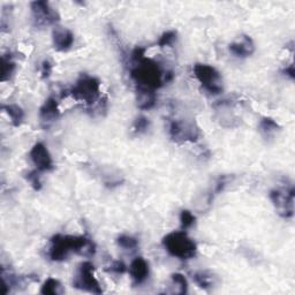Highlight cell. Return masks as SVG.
Listing matches in <instances>:
<instances>
[{"instance_id":"6da1fadb","label":"cell","mask_w":295,"mask_h":295,"mask_svg":"<svg viewBox=\"0 0 295 295\" xmlns=\"http://www.w3.org/2000/svg\"><path fill=\"white\" fill-rule=\"evenodd\" d=\"M95 251V244L87 236L57 234L51 239L49 257L54 262H63L72 253L90 257Z\"/></svg>"},{"instance_id":"7a4b0ae2","label":"cell","mask_w":295,"mask_h":295,"mask_svg":"<svg viewBox=\"0 0 295 295\" xmlns=\"http://www.w3.org/2000/svg\"><path fill=\"white\" fill-rule=\"evenodd\" d=\"M165 74L160 66L149 58H144L135 63L131 70V78L135 81L136 87L148 89H159L165 84Z\"/></svg>"},{"instance_id":"3957f363","label":"cell","mask_w":295,"mask_h":295,"mask_svg":"<svg viewBox=\"0 0 295 295\" xmlns=\"http://www.w3.org/2000/svg\"><path fill=\"white\" fill-rule=\"evenodd\" d=\"M163 246L171 256L182 261L194 259L197 253L196 244L185 231L169 233L164 236Z\"/></svg>"},{"instance_id":"277c9868","label":"cell","mask_w":295,"mask_h":295,"mask_svg":"<svg viewBox=\"0 0 295 295\" xmlns=\"http://www.w3.org/2000/svg\"><path fill=\"white\" fill-rule=\"evenodd\" d=\"M69 94L75 101L91 106L101 97V82L94 76L83 74L76 81Z\"/></svg>"},{"instance_id":"5b68a950","label":"cell","mask_w":295,"mask_h":295,"mask_svg":"<svg viewBox=\"0 0 295 295\" xmlns=\"http://www.w3.org/2000/svg\"><path fill=\"white\" fill-rule=\"evenodd\" d=\"M193 72L195 78L209 94L219 95L223 93L222 75L215 67L207 64H196L194 66Z\"/></svg>"},{"instance_id":"8992f818","label":"cell","mask_w":295,"mask_h":295,"mask_svg":"<svg viewBox=\"0 0 295 295\" xmlns=\"http://www.w3.org/2000/svg\"><path fill=\"white\" fill-rule=\"evenodd\" d=\"M294 188H278L270 192V199L278 215L289 219L294 216Z\"/></svg>"},{"instance_id":"52a82bcc","label":"cell","mask_w":295,"mask_h":295,"mask_svg":"<svg viewBox=\"0 0 295 295\" xmlns=\"http://www.w3.org/2000/svg\"><path fill=\"white\" fill-rule=\"evenodd\" d=\"M74 287L94 294L103 293L101 284L95 277V266L91 262H83L80 265L79 272L74 280Z\"/></svg>"},{"instance_id":"ba28073f","label":"cell","mask_w":295,"mask_h":295,"mask_svg":"<svg viewBox=\"0 0 295 295\" xmlns=\"http://www.w3.org/2000/svg\"><path fill=\"white\" fill-rule=\"evenodd\" d=\"M170 136L177 143L196 142L199 137V130L193 121L172 120L170 123Z\"/></svg>"},{"instance_id":"9c48e42d","label":"cell","mask_w":295,"mask_h":295,"mask_svg":"<svg viewBox=\"0 0 295 295\" xmlns=\"http://www.w3.org/2000/svg\"><path fill=\"white\" fill-rule=\"evenodd\" d=\"M32 23L37 28L54 25L59 21V14L47 2H32L30 4Z\"/></svg>"},{"instance_id":"30bf717a","label":"cell","mask_w":295,"mask_h":295,"mask_svg":"<svg viewBox=\"0 0 295 295\" xmlns=\"http://www.w3.org/2000/svg\"><path fill=\"white\" fill-rule=\"evenodd\" d=\"M30 159L35 168L40 172H49L54 169L53 159L45 144L38 142L30 150Z\"/></svg>"},{"instance_id":"8fae6325","label":"cell","mask_w":295,"mask_h":295,"mask_svg":"<svg viewBox=\"0 0 295 295\" xmlns=\"http://www.w3.org/2000/svg\"><path fill=\"white\" fill-rule=\"evenodd\" d=\"M52 42L57 51H68L74 44V34L67 28L56 27L52 31Z\"/></svg>"},{"instance_id":"7c38bea8","label":"cell","mask_w":295,"mask_h":295,"mask_svg":"<svg viewBox=\"0 0 295 295\" xmlns=\"http://www.w3.org/2000/svg\"><path fill=\"white\" fill-rule=\"evenodd\" d=\"M231 53L236 57V58H248L253 56L255 52V43L251 40V37L247 35H242L239 40L233 42L228 46Z\"/></svg>"},{"instance_id":"4fadbf2b","label":"cell","mask_w":295,"mask_h":295,"mask_svg":"<svg viewBox=\"0 0 295 295\" xmlns=\"http://www.w3.org/2000/svg\"><path fill=\"white\" fill-rule=\"evenodd\" d=\"M149 264L144 259L137 257L130 265V274L134 285L143 284L149 278Z\"/></svg>"},{"instance_id":"5bb4252c","label":"cell","mask_w":295,"mask_h":295,"mask_svg":"<svg viewBox=\"0 0 295 295\" xmlns=\"http://www.w3.org/2000/svg\"><path fill=\"white\" fill-rule=\"evenodd\" d=\"M60 116V111L58 107L56 98L49 97L40 108V119L42 123L49 126L50 123L56 121Z\"/></svg>"},{"instance_id":"9a60e30c","label":"cell","mask_w":295,"mask_h":295,"mask_svg":"<svg viewBox=\"0 0 295 295\" xmlns=\"http://www.w3.org/2000/svg\"><path fill=\"white\" fill-rule=\"evenodd\" d=\"M136 102L141 110H150L156 105L157 102L156 90L136 87Z\"/></svg>"},{"instance_id":"2e32d148","label":"cell","mask_w":295,"mask_h":295,"mask_svg":"<svg viewBox=\"0 0 295 295\" xmlns=\"http://www.w3.org/2000/svg\"><path fill=\"white\" fill-rule=\"evenodd\" d=\"M3 110L11 118V122L14 127L22 125L23 120H25V112H23L22 107L15 105V104H8V105H3Z\"/></svg>"},{"instance_id":"e0dca14e","label":"cell","mask_w":295,"mask_h":295,"mask_svg":"<svg viewBox=\"0 0 295 295\" xmlns=\"http://www.w3.org/2000/svg\"><path fill=\"white\" fill-rule=\"evenodd\" d=\"M231 180H232V177H230V175H226V174L218 177V179L216 180V182L213 183L211 190L208 193V196H207L208 204H211L213 202V199L216 198V196H218V195L224 192V189H225L227 183L230 182Z\"/></svg>"},{"instance_id":"ac0fdd59","label":"cell","mask_w":295,"mask_h":295,"mask_svg":"<svg viewBox=\"0 0 295 295\" xmlns=\"http://www.w3.org/2000/svg\"><path fill=\"white\" fill-rule=\"evenodd\" d=\"M260 132L261 134L263 135L264 137H272L275 133L280 131V126L278 125L277 121H274L272 118H269V117H265L261 120L260 122Z\"/></svg>"},{"instance_id":"d6986e66","label":"cell","mask_w":295,"mask_h":295,"mask_svg":"<svg viewBox=\"0 0 295 295\" xmlns=\"http://www.w3.org/2000/svg\"><path fill=\"white\" fill-rule=\"evenodd\" d=\"M15 63L12 58L11 53L2 56V81L6 82L12 78V75L15 72Z\"/></svg>"},{"instance_id":"ffe728a7","label":"cell","mask_w":295,"mask_h":295,"mask_svg":"<svg viewBox=\"0 0 295 295\" xmlns=\"http://www.w3.org/2000/svg\"><path fill=\"white\" fill-rule=\"evenodd\" d=\"M41 293L44 295H58L63 293V287H61L59 280L49 278L45 280V283L41 287Z\"/></svg>"},{"instance_id":"44dd1931","label":"cell","mask_w":295,"mask_h":295,"mask_svg":"<svg viewBox=\"0 0 295 295\" xmlns=\"http://www.w3.org/2000/svg\"><path fill=\"white\" fill-rule=\"evenodd\" d=\"M171 280H172V284L174 286L173 293L186 294L188 292V282L183 274L173 273L171 275Z\"/></svg>"},{"instance_id":"7402d4cb","label":"cell","mask_w":295,"mask_h":295,"mask_svg":"<svg viewBox=\"0 0 295 295\" xmlns=\"http://www.w3.org/2000/svg\"><path fill=\"white\" fill-rule=\"evenodd\" d=\"M193 278L195 280V283L197 284L198 287H201L203 289H209L212 287V275L209 274L207 271H199V272H196Z\"/></svg>"},{"instance_id":"603a6c76","label":"cell","mask_w":295,"mask_h":295,"mask_svg":"<svg viewBox=\"0 0 295 295\" xmlns=\"http://www.w3.org/2000/svg\"><path fill=\"white\" fill-rule=\"evenodd\" d=\"M117 244L119 247H121V248L123 249L132 250V249L137 248V246H139V241H137V239H135L134 236L123 234L118 237Z\"/></svg>"},{"instance_id":"cb8c5ba5","label":"cell","mask_w":295,"mask_h":295,"mask_svg":"<svg viewBox=\"0 0 295 295\" xmlns=\"http://www.w3.org/2000/svg\"><path fill=\"white\" fill-rule=\"evenodd\" d=\"M150 127V121L146 117L141 116L139 118H136V120L133 122L132 130L134 132V134H142V133H145Z\"/></svg>"},{"instance_id":"d4e9b609","label":"cell","mask_w":295,"mask_h":295,"mask_svg":"<svg viewBox=\"0 0 295 295\" xmlns=\"http://www.w3.org/2000/svg\"><path fill=\"white\" fill-rule=\"evenodd\" d=\"M195 220H196V217L189 210H182L181 213H180V225H181L182 231H186L192 227L195 224Z\"/></svg>"},{"instance_id":"484cf974","label":"cell","mask_w":295,"mask_h":295,"mask_svg":"<svg viewBox=\"0 0 295 295\" xmlns=\"http://www.w3.org/2000/svg\"><path fill=\"white\" fill-rule=\"evenodd\" d=\"M26 179L28 180V182L30 183L32 189L36 190V192H40L42 189V181H41V175H40V171L34 170L30 171L29 173H27Z\"/></svg>"},{"instance_id":"4316f807","label":"cell","mask_w":295,"mask_h":295,"mask_svg":"<svg viewBox=\"0 0 295 295\" xmlns=\"http://www.w3.org/2000/svg\"><path fill=\"white\" fill-rule=\"evenodd\" d=\"M175 40H177V32H175L174 30H169V31L164 32V34L159 37L158 46L159 47L170 46L173 44Z\"/></svg>"},{"instance_id":"83f0119b","label":"cell","mask_w":295,"mask_h":295,"mask_svg":"<svg viewBox=\"0 0 295 295\" xmlns=\"http://www.w3.org/2000/svg\"><path fill=\"white\" fill-rule=\"evenodd\" d=\"M126 265L123 262L121 261H116V262H113L112 265L110 266V269H108L107 271L108 272H112V273H116V274H123L126 272Z\"/></svg>"},{"instance_id":"f1b7e54d","label":"cell","mask_w":295,"mask_h":295,"mask_svg":"<svg viewBox=\"0 0 295 295\" xmlns=\"http://www.w3.org/2000/svg\"><path fill=\"white\" fill-rule=\"evenodd\" d=\"M52 73V64L49 60H44L42 63V68H41V78L43 80L49 79L50 75Z\"/></svg>"},{"instance_id":"f546056e","label":"cell","mask_w":295,"mask_h":295,"mask_svg":"<svg viewBox=\"0 0 295 295\" xmlns=\"http://www.w3.org/2000/svg\"><path fill=\"white\" fill-rule=\"evenodd\" d=\"M144 56H145V49H144V47L137 46V47H135L134 50H133L131 58H132L133 63H137V61H140V60L143 59Z\"/></svg>"},{"instance_id":"4dcf8cb0","label":"cell","mask_w":295,"mask_h":295,"mask_svg":"<svg viewBox=\"0 0 295 295\" xmlns=\"http://www.w3.org/2000/svg\"><path fill=\"white\" fill-rule=\"evenodd\" d=\"M283 74H284V75H286V76H288V78L291 79V80H294V78H295V70H294V66H293V64L288 65L287 67H285V68L283 69Z\"/></svg>"}]
</instances>
